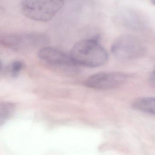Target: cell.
Wrapping results in <instances>:
<instances>
[{"label": "cell", "instance_id": "6da1fadb", "mask_svg": "<svg viewBox=\"0 0 155 155\" xmlns=\"http://www.w3.org/2000/svg\"><path fill=\"white\" fill-rule=\"evenodd\" d=\"M70 55L77 65L88 68L102 66L108 59L107 51L100 44L98 36L77 42L71 48Z\"/></svg>", "mask_w": 155, "mask_h": 155}, {"label": "cell", "instance_id": "7a4b0ae2", "mask_svg": "<svg viewBox=\"0 0 155 155\" xmlns=\"http://www.w3.org/2000/svg\"><path fill=\"white\" fill-rule=\"evenodd\" d=\"M63 5V0H24L21 11L30 19L45 22L51 20Z\"/></svg>", "mask_w": 155, "mask_h": 155}, {"label": "cell", "instance_id": "3957f363", "mask_svg": "<svg viewBox=\"0 0 155 155\" xmlns=\"http://www.w3.org/2000/svg\"><path fill=\"white\" fill-rule=\"evenodd\" d=\"M111 51L114 57L120 60H130L144 55L143 43L135 36L124 34L118 37L112 43Z\"/></svg>", "mask_w": 155, "mask_h": 155}, {"label": "cell", "instance_id": "277c9868", "mask_svg": "<svg viewBox=\"0 0 155 155\" xmlns=\"http://www.w3.org/2000/svg\"><path fill=\"white\" fill-rule=\"evenodd\" d=\"M48 41L46 35L38 32L8 34L1 38L2 44L15 51L42 46Z\"/></svg>", "mask_w": 155, "mask_h": 155}, {"label": "cell", "instance_id": "5b68a950", "mask_svg": "<svg viewBox=\"0 0 155 155\" xmlns=\"http://www.w3.org/2000/svg\"><path fill=\"white\" fill-rule=\"evenodd\" d=\"M127 78V75L121 72L97 73L88 78L85 85L95 89H110L121 86Z\"/></svg>", "mask_w": 155, "mask_h": 155}, {"label": "cell", "instance_id": "8992f818", "mask_svg": "<svg viewBox=\"0 0 155 155\" xmlns=\"http://www.w3.org/2000/svg\"><path fill=\"white\" fill-rule=\"evenodd\" d=\"M38 57L42 61L56 67L67 70H75L77 64L73 61L70 55L54 48L46 47L40 50Z\"/></svg>", "mask_w": 155, "mask_h": 155}, {"label": "cell", "instance_id": "52a82bcc", "mask_svg": "<svg viewBox=\"0 0 155 155\" xmlns=\"http://www.w3.org/2000/svg\"><path fill=\"white\" fill-rule=\"evenodd\" d=\"M132 105L137 110L155 115V97L139 98L134 101Z\"/></svg>", "mask_w": 155, "mask_h": 155}, {"label": "cell", "instance_id": "ba28073f", "mask_svg": "<svg viewBox=\"0 0 155 155\" xmlns=\"http://www.w3.org/2000/svg\"><path fill=\"white\" fill-rule=\"evenodd\" d=\"M15 106L10 102H4L0 105V123L2 125L10 118L14 112Z\"/></svg>", "mask_w": 155, "mask_h": 155}, {"label": "cell", "instance_id": "9c48e42d", "mask_svg": "<svg viewBox=\"0 0 155 155\" xmlns=\"http://www.w3.org/2000/svg\"><path fill=\"white\" fill-rule=\"evenodd\" d=\"M24 67V64L23 62L20 61H16L12 62L8 67L7 70L8 72L11 77L16 78L18 75Z\"/></svg>", "mask_w": 155, "mask_h": 155}, {"label": "cell", "instance_id": "30bf717a", "mask_svg": "<svg viewBox=\"0 0 155 155\" xmlns=\"http://www.w3.org/2000/svg\"><path fill=\"white\" fill-rule=\"evenodd\" d=\"M150 80L151 83L155 85V66L154 69L153 70L152 73H151V75H150Z\"/></svg>", "mask_w": 155, "mask_h": 155}, {"label": "cell", "instance_id": "8fae6325", "mask_svg": "<svg viewBox=\"0 0 155 155\" xmlns=\"http://www.w3.org/2000/svg\"><path fill=\"white\" fill-rule=\"evenodd\" d=\"M150 1L155 5V0H150Z\"/></svg>", "mask_w": 155, "mask_h": 155}]
</instances>
